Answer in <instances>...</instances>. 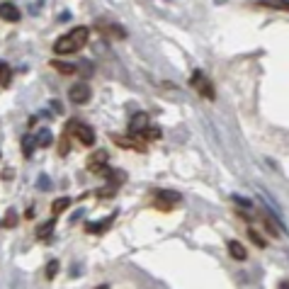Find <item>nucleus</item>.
<instances>
[{"label":"nucleus","instance_id":"1","mask_svg":"<svg viewBox=\"0 0 289 289\" xmlns=\"http://www.w3.org/2000/svg\"><path fill=\"white\" fill-rule=\"evenodd\" d=\"M88 37H90V29L88 27H76L66 32L63 37H58L54 41V51L58 56H66V54H78L83 46L88 44Z\"/></svg>","mask_w":289,"mask_h":289},{"label":"nucleus","instance_id":"2","mask_svg":"<svg viewBox=\"0 0 289 289\" xmlns=\"http://www.w3.org/2000/svg\"><path fill=\"white\" fill-rule=\"evenodd\" d=\"M190 85H192L194 90L199 93V95L209 100V102H214L216 100V90H214V83L206 78L204 70H192V76H190Z\"/></svg>","mask_w":289,"mask_h":289},{"label":"nucleus","instance_id":"3","mask_svg":"<svg viewBox=\"0 0 289 289\" xmlns=\"http://www.w3.org/2000/svg\"><path fill=\"white\" fill-rule=\"evenodd\" d=\"M66 131H68V136H73L76 141H81L83 146H93V143H95V131H93V126L78 122V119L68 122Z\"/></svg>","mask_w":289,"mask_h":289},{"label":"nucleus","instance_id":"4","mask_svg":"<svg viewBox=\"0 0 289 289\" xmlns=\"http://www.w3.org/2000/svg\"><path fill=\"white\" fill-rule=\"evenodd\" d=\"M180 202H182V197L175 190H156L153 192V206L161 211H170V209L180 206Z\"/></svg>","mask_w":289,"mask_h":289},{"label":"nucleus","instance_id":"5","mask_svg":"<svg viewBox=\"0 0 289 289\" xmlns=\"http://www.w3.org/2000/svg\"><path fill=\"white\" fill-rule=\"evenodd\" d=\"M68 97L76 102V105H85V102H90L93 90H90V85H88L85 81H81V83H76V85H70Z\"/></svg>","mask_w":289,"mask_h":289},{"label":"nucleus","instance_id":"6","mask_svg":"<svg viewBox=\"0 0 289 289\" xmlns=\"http://www.w3.org/2000/svg\"><path fill=\"white\" fill-rule=\"evenodd\" d=\"M107 39H126V29L124 27H119L117 22H107V20H100L95 25Z\"/></svg>","mask_w":289,"mask_h":289},{"label":"nucleus","instance_id":"7","mask_svg":"<svg viewBox=\"0 0 289 289\" xmlns=\"http://www.w3.org/2000/svg\"><path fill=\"white\" fill-rule=\"evenodd\" d=\"M112 141L119 146V149H129V151H146V143L141 141L138 136H117V134H112Z\"/></svg>","mask_w":289,"mask_h":289},{"label":"nucleus","instance_id":"8","mask_svg":"<svg viewBox=\"0 0 289 289\" xmlns=\"http://www.w3.org/2000/svg\"><path fill=\"white\" fill-rule=\"evenodd\" d=\"M149 129V114L146 112H136L129 122V134L131 136H143V131Z\"/></svg>","mask_w":289,"mask_h":289},{"label":"nucleus","instance_id":"9","mask_svg":"<svg viewBox=\"0 0 289 289\" xmlns=\"http://www.w3.org/2000/svg\"><path fill=\"white\" fill-rule=\"evenodd\" d=\"M105 165H110V156H107V151H95V153H90V158H88V170L90 173H97L100 175V170L105 168Z\"/></svg>","mask_w":289,"mask_h":289},{"label":"nucleus","instance_id":"10","mask_svg":"<svg viewBox=\"0 0 289 289\" xmlns=\"http://www.w3.org/2000/svg\"><path fill=\"white\" fill-rule=\"evenodd\" d=\"M262 221H265V229L275 236V238H279V236L284 234V229H282V224H279V216L270 214V211H265V214H262Z\"/></svg>","mask_w":289,"mask_h":289},{"label":"nucleus","instance_id":"11","mask_svg":"<svg viewBox=\"0 0 289 289\" xmlns=\"http://www.w3.org/2000/svg\"><path fill=\"white\" fill-rule=\"evenodd\" d=\"M0 17L5 22H20V8L15 3H0Z\"/></svg>","mask_w":289,"mask_h":289},{"label":"nucleus","instance_id":"12","mask_svg":"<svg viewBox=\"0 0 289 289\" xmlns=\"http://www.w3.org/2000/svg\"><path fill=\"white\" fill-rule=\"evenodd\" d=\"M226 248H229V253H231V258H234V260L243 262L248 258V250H246V246H243L241 241H229Z\"/></svg>","mask_w":289,"mask_h":289},{"label":"nucleus","instance_id":"13","mask_svg":"<svg viewBox=\"0 0 289 289\" xmlns=\"http://www.w3.org/2000/svg\"><path fill=\"white\" fill-rule=\"evenodd\" d=\"M114 216H117V214H110L105 221H97V224L95 221H90V224H85V231H88V234H102V231L110 229V224L114 221Z\"/></svg>","mask_w":289,"mask_h":289},{"label":"nucleus","instance_id":"14","mask_svg":"<svg viewBox=\"0 0 289 289\" xmlns=\"http://www.w3.org/2000/svg\"><path fill=\"white\" fill-rule=\"evenodd\" d=\"M54 229H56V216H51L49 221L39 224V229H37V238H39V241H49L51 234H54Z\"/></svg>","mask_w":289,"mask_h":289},{"label":"nucleus","instance_id":"15","mask_svg":"<svg viewBox=\"0 0 289 289\" xmlns=\"http://www.w3.org/2000/svg\"><path fill=\"white\" fill-rule=\"evenodd\" d=\"M34 138H37V146H39V149H49L51 141H54V134H51V129H39V134Z\"/></svg>","mask_w":289,"mask_h":289},{"label":"nucleus","instance_id":"16","mask_svg":"<svg viewBox=\"0 0 289 289\" xmlns=\"http://www.w3.org/2000/svg\"><path fill=\"white\" fill-rule=\"evenodd\" d=\"M10 81H13V68L5 61H0V88H8Z\"/></svg>","mask_w":289,"mask_h":289},{"label":"nucleus","instance_id":"17","mask_svg":"<svg viewBox=\"0 0 289 289\" xmlns=\"http://www.w3.org/2000/svg\"><path fill=\"white\" fill-rule=\"evenodd\" d=\"M17 221H20L17 211H15V209H8V211H5V219L0 221V226H3V229H15Z\"/></svg>","mask_w":289,"mask_h":289},{"label":"nucleus","instance_id":"18","mask_svg":"<svg viewBox=\"0 0 289 289\" xmlns=\"http://www.w3.org/2000/svg\"><path fill=\"white\" fill-rule=\"evenodd\" d=\"M37 149V138L34 136H22V151H25V158H32V153Z\"/></svg>","mask_w":289,"mask_h":289},{"label":"nucleus","instance_id":"19","mask_svg":"<svg viewBox=\"0 0 289 289\" xmlns=\"http://www.w3.org/2000/svg\"><path fill=\"white\" fill-rule=\"evenodd\" d=\"M70 206V197H61V199H54V204H51V214L58 216L61 211H66Z\"/></svg>","mask_w":289,"mask_h":289},{"label":"nucleus","instance_id":"20","mask_svg":"<svg viewBox=\"0 0 289 289\" xmlns=\"http://www.w3.org/2000/svg\"><path fill=\"white\" fill-rule=\"evenodd\" d=\"M51 66H54L58 73H66V76H70V73H76V70H78V66H73V63H63V61H58V58L51 61Z\"/></svg>","mask_w":289,"mask_h":289},{"label":"nucleus","instance_id":"21","mask_svg":"<svg viewBox=\"0 0 289 289\" xmlns=\"http://www.w3.org/2000/svg\"><path fill=\"white\" fill-rule=\"evenodd\" d=\"M161 136H163V131H161L158 126H151V124H149V129L143 131V141H158Z\"/></svg>","mask_w":289,"mask_h":289},{"label":"nucleus","instance_id":"22","mask_svg":"<svg viewBox=\"0 0 289 289\" xmlns=\"http://www.w3.org/2000/svg\"><path fill=\"white\" fill-rule=\"evenodd\" d=\"M117 190H119L117 185H112V182H107L105 187H100V190H97V197H102V199H110V197H112L114 192H117Z\"/></svg>","mask_w":289,"mask_h":289},{"label":"nucleus","instance_id":"23","mask_svg":"<svg viewBox=\"0 0 289 289\" xmlns=\"http://www.w3.org/2000/svg\"><path fill=\"white\" fill-rule=\"evenodd\" d=\"M258 3L267 8H277V10H287V0H258Z\"/></svg>","mask_w":289,"mask_h":289},{"label":"nucleus","instance_id":"24","mask_svg":"<svg viewBox=\"0 0 289 289\" xmlns=\"http://www.w3.org/2000/svg\"><path fill=\"white\" fill-rule=\"evenodd\" d=\"M248 236H250V241H253V243H255L258 248H265V246H267V241H265V238H260V234H258L255 229H250V231H248Z\"/></svg>","mask_w":289,"mask_h":289},{"label":"nucleus","instance_id":"25","mask_svg":"<svg viewBox=\"0 0 289 289\" xmlns=\"http://www.w3.org/2000/svg\"><path fill=\"white\" fill-rule=\"evenodd\" d=\"M44 272H46V279H54L56 272H58V260H51V262H49Z\"/></svg>","mask_w":289,"mask_h":289},{"label":"nucleus","instance_id":"26","mask_svg":"<svg viewBox=\"0 0 289 289\" xmlns=\"http://www.w3.org/2000/svg\"><path fill=\"white\" fill-rule=\"evenodd\" d=\"M41 8H44V0H32V3H29V13L32 15H39Z\"/></svg>","mask_w":289,"mask_h":289},{"label":"nucleus","instance_id":"27","mask_svg":"<svg viewBox=\"0 0 289 289\" xmlns=\"http://www.w3.org/2000/svg\"><path fill=\"white\" fill-rule=\"evenodd\" d=\"M234 202L238 206H243V209H250V206H253V202H250V199H243L241 194H234Z\"/></svg>","mask_w":289,"mask_h":289},{"label":"nucleus","instance_id":"28","mask_svg":"<svg viewBox=\"0 0 289 289\" xmlns=\"http://www.w3.org/2000/svg\"><path fill=\"white\" fill-rule=\"evenodd\" d=\"M37 187H41V190H51V180L46 178V175H41L39 182H37Z\"/></svg>","mask_w":289,"mask_h":289},{"label":"nucleus","instance_id":"29","mask_svg":"<svg viewBox=\"0 0 289 289\" xmlns=\"http://www.w3.org/2000/svg\"><path fill=\"white\" fill-rule=\"evenodd\" d=\"M51 107H54V110L58 112V114H61V112H63V107H61V102H56V100H54V102H51Z\"/></svg>","mask_w":289,"mask_h":289}]
</instances>
